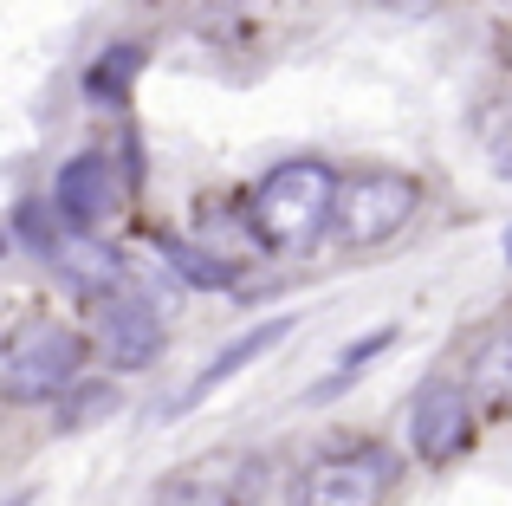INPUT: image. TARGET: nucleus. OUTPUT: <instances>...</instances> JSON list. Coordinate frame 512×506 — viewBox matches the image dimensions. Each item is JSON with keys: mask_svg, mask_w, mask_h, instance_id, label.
<instances>
[{"mask_svg": "<svg viewBox=\"0 0 512 506\" xmlns=\"http://www.w3.org/2000/svg\"><path fill=\"white\" fill-rule=\"evenodd\" d=\"M156 506H234V500H227L221 487H208V481H175Z\"/></svg>", "mask_w": 512, "mask_h": 506, "instance_id": "nucleus-14", "label": "nucleus"}, {"mask_svg": "<svg viewBox=\"0 0 512 506\" xmlns=\"http://www.w3.org/2000/svg\"><path fill=\"white\" fill-rule=\"evenodd\" d=\"M46 266H52V273H65L78 292H91L98 305L124 292V260H117V253L104 247L98 234H78V228H65V234H59V247L46 253Z\"/></svg>", "mask_w": 512, "mask_h": 506, "instance_id": "nucleus-8", "label": "nucleus"}, {"mask_svg": "<svg viewBox=\"0 0 512 506\" xmlns=\"http://www.w3.org/2000/svg\"><path fill=\"white\" fill-rule=\"evenodd\" d=\"M156 253H163V266L182 286H208V292H227L234 286V260H221V253H208V247H188V241H156Z\"/></svg>", "mask_w": 512, "mask_h": 506, "instance_id": "nucleus-10", "label": "nucleus"}, {"mask_svg": "<svg viewBox=\"0 0 512 506\" xmlns=\"http://www.w3.org/2000/svg\"><path fill=\"white\" fill-rule=\"evenodd\" d=\"M78 370H85V338L72 325H26L0 351V390L20 409L26 403H59V396H72L85 383Z\"/></svg>", "mask_w": 512, "mask_h": 506, "instance_id": "nucleus-2", "label": "nucleus"}, {"mask_svg": "<svg viewBox=\"0 0 512 506\" xmlns=\"http://www.w3.org/2000/svg\"><path fill=\"white\" fill-rule=\"evenodd\" d=\"M98 344L117 370H150L163 357V318H156V305L117 292V299L98 305Z\"/></svg>", "mask_w": 512, "mask_h": 506, "instance_id": "nucleus-7", "label": "nucleus"}, {"mask_svg": "<svg viewBox=\"0 0 512 506\" xmlns=\"http://www.w3.org/2000/svg\"><path fill=\"white\" fill-rule=\"evenodd\" d=\"M467 442H474V409H467V390L454 377L422 383L415 403H409V448H415V461L448 468Z\"/></svg>", "mask_w": 512, "mask_h": 506, "instance_id": "nucleus-4", "label": "nucleus"}, {"mask_svg": "<svg viewBox=\"0 0 512 506\" xmlns=\"http://www.w3.org/2000/svg\"><path fill=\"white\" fill-rule=\"evenodd\" d=\"M137 72H143V46H104L98 52V65L85 72V91L91 98H104V104H124V91L137 85Z\"/></svg>", "mask_w": 512, "mask_h": 506, "instance_id": "nucleus-12", "label": "nucleus"}, {"mask_svg": "<svg viewBox=\"0 0 512 506\" xmlns=\"http://www.w3.org/2000/svg\"><path fill=\"white\" fill-rule=\"evenodd\" d=\"M111 202H117V163L104 150H78L72 163L59 169V182H52V208H59V221L78 228V234L98 228V221L111 215Z\"/></svg>", "mask_w": 512, "mask_h": 506, "instance_id": "nucleus-6", "label": "nucleus"}, {"mask_svg": "<svg viewBox=\"0 0 512 506\" xmlns=\"http://www.w3.org/2000/svg\"><path fill=\"white\" fill-rule=\"evenodd\" d=\"M506 260H512V228H506Z\"/></svg>", "mask_w": 512, "mask_h": 506, "instance_id": "nucleus-15", "label": "nucleus"}, {"mask_svg": "<svg viewBox=\"0 0 512 506\" xmlns=\"http://www.w3.org/2000/svg\"><path fill=\"white\" fill-rule=\"evenodd\" d=\"M389 487V461L370 448H344V455H318L299 474V506H376Z\"/></svg>", "mask_w": 512, "mask_h": 506, "instance_id": "nucleus-5", "label": "nucleus"}, {"mask_svg": "<svg viewBox=\"0 0 512 506\" xmlns=\"http://www.w3.org/2000/svg\"><path fill=\"white\" fill-rule=\"evenodd\" d=\"M111 409H117V390H111V383H78L72 403L59 409V422H65V429H85L91 416H111Z\"/></svg>", "mask_w": 512, "mask_h": 506, "instance_id": "nucleus-13", "label": "nucleus"}, {"mask_svg": "<svg viewBox=\"0 0 512 506\" xmlns=\"http://www.w3.org/2000/svg\"><path fill=\"white\" fill-rule=\"evenodd\" d=\"M338 169L325 156H292V163L266 169L260 189H253V234L273 253H305L318 234L338 221Z\"/></svg>", "mask_w": 512, "mask_h": 506, "instance_id": "nucleus-1", "label": "nucleus"}, {"mask_svg": "<svg viewBox=\"0 0 512 506\" xmlns=\"http://www.w3.org/2000/svg\"><path fill=\"white\" fill-rule=\"evenodd\" d=\"M415 208H422L415 176H402V169H363V176H350L338 189V221L331 228H338L344 247H383L415 221Z\"/></svg>", "mask_w": 512, "mask_h": 506, "instance_id": "nucleus-3", "label": "nucleus"}, {"mask_svg": "<svg viewBox=\"0 0 512 506\" xmlns=\"http://www.w3.org/2000/svg\"><path fill=\"white\" fill-rule=\"evenodd\" d=\"M467 383H474L480 396H512V325H493L487 338L474 344V357H467Z\"/></svg>", "mask_w": 512, "mask_h": 506, "instance_id": "nucleus-11", "label": "nucleus"}, {"mask_svg": "<svg viewBox=\"0 0 512 506\" xmlns=\"http://www.w3.org/2000/svg\"><path fill=\"white\" fill-rule=\"evenodd\" d=\"M286 331H292V318H266V325H253V331H240V338L234 344H221V357H214V364H201V377L195 383H188V390L182 396H175V416H182V409H195L201 403V396H214V390H221V383L227 377H234V370H247V364H260V357L266 351H273V344L279 338H286Z\"/></svg>", "mask_w": 512, "mask_h": 506, "instance_id": "nucleus-9", "label": "nucleus"}]
</instances>
